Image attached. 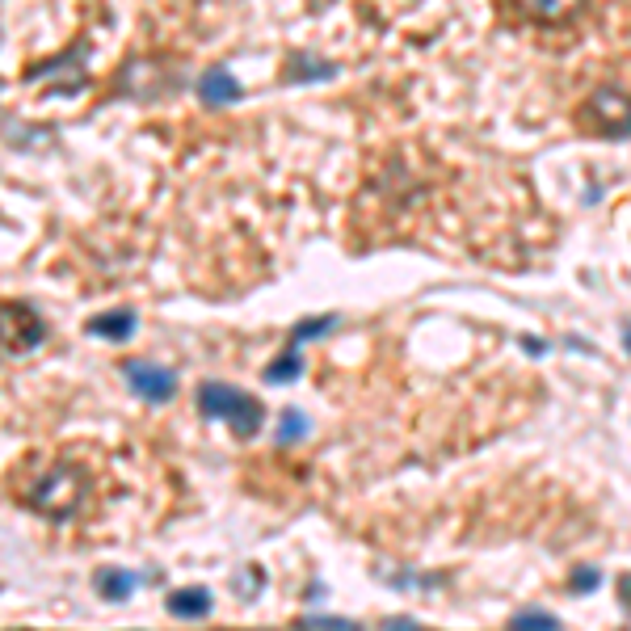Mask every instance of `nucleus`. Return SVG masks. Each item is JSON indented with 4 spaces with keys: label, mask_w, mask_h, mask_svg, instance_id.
<instances>
[{
    "label": "nucleus",
    "mask_w": 631,
    "mask_h": 631,
    "mask_svg": "<svg viewBox=\"0 0 631 631\" xmlns=\"http://www.w3.org/2000/svg\"><path fill=\"white\" fill-rule=\"evenodd\" d=\"M627 341H631V329H627Z\"/></svg>",
    "instance_id": "obj_15"
},
{
    "label": "nucleus",
    "mask_w": 631,
    "mask_h": 631,
    "mask_svg": "<svg viewBox=\"0 0 631 631\" xmlns=\"http://www.w3.org/2000/svg\"><path fill=\"white\" fill-rule=\"evenodd\" d=\"M299 631H358V623L329 619V615H308V619H299Z\"/></svg>",
    "instance_id": "obj_13"
},
{
    "label": "nucleus",
    "mask_w": 631,
    "mask_h": 631,
    "mask_svg": "<svg viewBox=\"0 0 631 631\" xmlns=\"http://www.w3.org/2000/svg\"><path fill=\"white\" fill-rule=\"evenodd\" d=\"M337 324V316H312V320H299L295 324V333H291V350H299L308 337H324Z\"/></svg>",
    "instance_id": "obj_9"
},
{
    "label": "nucleus",
    "mask_w": 631,
    "mask_h": 631,
    "mask_svg": "<svg viewBox=\"0 0 631 631\" xmlns=\"http://www.w3.org/2000/svg\"><path fill=\"white\" fill-rule=\"evenodd\" d=\"M198 409H202V417H211V421H228L240 438L257 434L261 417H266V413H261V400L232 388V383H202V388H198Z\"/></svg>",
    "instance_id": "obj_1"
},
{
    "label": "nucleus",
    "mask_w": 631,
    "mask_h": 631,
    "mask_svg": "<svg viewBox=\"0 0 631 631\" xmlns=\"http://www.w3.org/2000/svg\"><path fill=\"white\" fill-rule=\"evenodd\" d=\"M240 80L228 72V68H207L198 80V97L207 101V106H236L240 101Z\"/></svg>",
    "instance_id": "obj_5"
},
{
    "label": "nucleus",
    "mask_w": 631,
    "mask_h": 631,
    "mask_svg": "<svg viewBox=\"0 0 631 631\" xmlns=\"http://www.w3.org/2000/svg\"><path fill=\"white\" fill-rule=\"evenodd\" d=\"M303 434H308V417H303L299 409H287V413H282V421H278V442L287 446V442H299Z\"/></svg>",
    "instance_id": "obj_11"
},
{
    "label": "nucleus",
    "mask_w": 631,
    "mask_h": 631,
    "mask_svg": "<svg viewBox=\"0 0 631 631\" xmlns=\"http://www.w3.org/2000/svg\"><path fill=\"white\" fill-rule=\"evenodd\" d=\"M122 375H127L131 388L144 400H152V404H165L177 392V375L169 371V366H156V362H144V358L122 362Z\"/></svg>",
    "instance_id": "obj_3"
},
{
    "label": "nucleus",
    "mask_w": 631,
    "mask_h": 631,
    "mask_svg": "<svg viewBox=\"0 0 631 631\" xmlns=\"http://www.w3.org/2000/svg\"><path fill=\"white\" fill-rule=\"evenodd\" d=\"M589 110H594V122L602 135H631V97H623L615 89H598Z\"/></svg>",
    "instance_id": "obj_4"
},
{
    "label": "nucleus",
    "mask_w": 631,
    "mask_h": 631,
    "mask_svg": "<svg viewBox=\"0 0 631 631\" xmlns=\"http://www.w3.org/2000/svg\"><path fill=\"white\" fill-rule=\"evenodd\" d=\"M510 631H560V619L543 615V610H522V615H514Z\"/></svg>",
    "instance_id": "obj_10"
},
{
    "label": "nucleus",
    "mask_w": 631,
    "mask_h": 631,
    "mask_svg": "<svg viewBox=\"0 0 631 631\" xmlns=\"http://www.w3.org/2000/svg\"><path fill=\"white\" fill-rule=\"evenodd\" d=\"M135 573H114V568H106V573H97V594L106 598V602H127L131 594H135Z\"/></svg>",
    "instance_id": "obj_8"
},
{
    "label": "nucleus",
    "mask_w": 631,
    "mask_h": 631,
    "mask_svg": "<svg viewBox=\"0 0 631 631\" xmlns=\"http://www.w3.org/2000/svg\"><path fill=\"white\" fill-rule=\"evenodd\" d=\"M85 329L93 333V337H110V341H127L131 333H135V312H106V316H93Z\"/></svg>",
    "instance_id": "obj_6"
},
{
    "label": "nucleus",
    "mask_w": 631,
    "mask_h": 631,
    "mask_svg": "<svg viewBox=\"0 0 631 631\" xmlns=\"http://www.w3.org/2000/svg\"><path fill=\"white\" fill-rule=\"evenodd\" d=\"M169 610L177 619H202L211 610V594L202 585H190V589H177V594H169Z\"/></svg>",
    "instance_id": "obj_7"
},
{
    "label": "nucleus",
    "mask_w": 631,
    "mask_h": 631,
    "mask_svg": "<svg viewBox=\"0 0 631 631\" xmlns=\"http://www.w3.org/2000/svg\"><path fill=\"white\" fill-rule=\"evenodd\" d=\"M299 366H303V362H299V350H287V354H282L278 362H270V371H266V379H270V383H282V379H295V375H299Z\"/></svg>",
    "instance_id": "obj_12"
},
{
    "label": "nucleus",
    "mask_w": 631,
    "mask_h": 631,
    "mask_svg": "<svg viewBox=\"0 0 631 631\" xmlns=\"http://www.w3.org/2000/svg\"><path fill=\"white\" fill-rule=\"evenodd\" d=\"M76 501H80V480L72 472H47L30 488V505L43 514H55V518H68L76 514Z\"/></svg>",
    "instance_id": "obj_2"
},
{
    "label": "nucleus",
    "mask_w": 631,
    "mask_h": 631,
    "mask_svg": "<svg viewBox=\"0 0 631 631\" xmlns=\"http://www.w3.org/2000/svg\"><path fill=\"white\" fill-rule=\"evenodd\" d=\"M585 585H589V589H594V585H598V573H594V568H589V573H577L573 589H585Z\"/></svg>",
    "instance_id": "obj_14"
}]
</instances>
